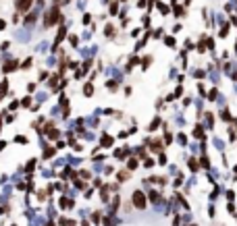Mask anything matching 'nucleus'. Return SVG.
I'll return each instance as SVG.
<instances>
[{"label": "nucleus", "instance_id": "nucleus-1", "mask_svg": "<svg viewBox=\"0 0 237 226\" xmlns=\"http://www.w3.org/2000/svg\"><path fill=\"white\" fill-rule=\"evenodd\" d=\"M60 19V13H58V8L56 6H52L50 11L46 13V27H50V25H54L56 21Z\"/></svg>", "mask_w": 237, "mask_h": 226}, {"label": "nucleus", "instance_id": "nucleus-2", "mask_svg": "<svg viewBox=\"0 0 237 226\" xmlns=\"http://www.w3.org/2000/svg\"><path fill=\"white\" fill-rule=\"evenodd\" d=\"M31 2H33V0H17V11H19V13H25V11L31 6Z\"/></svg>", "mask_w": 237, "mask_h": 226}, {"label": "nucleus", "instance_id": "nucleus-3", "mask_svg": "<svg viewBox=\"0 0 237 226\" xmlns=\"http://www.w3.org/2000/svg\"><path fill=\"white\" fill-rule=\"evenodd\" d=\"M133 203H135L137 207H144V205H146V199H144V195L139 193V191H135V193H133Z\"/></svg>", "mask_w": 237, "mask_h": 226}, {"label": "nucleus", "instance_id": "nucleus-4", "mask_svg": "<svg viewBox=\"0 0 237 226\" xmlns=\"http://www.w3.org/2000/svg\"><path fill=\"white\" fill-rule=\"evenodd\" d=\"M92 91H94V87H92V85H90V83H87V85H85V87H83V93L87 95V98H90V95H92Z\"/></svg>", "mask_w": 237, "mask_h": 226}]
</instances>
